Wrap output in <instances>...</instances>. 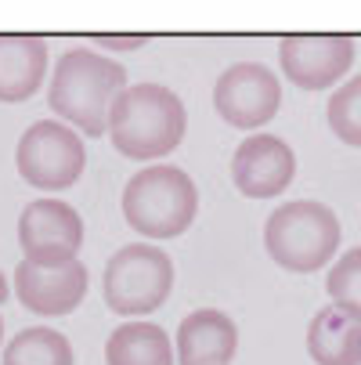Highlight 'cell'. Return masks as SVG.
<instances>
[{"instance_id":"obj_1","label":"cell","mask_w":361,"mask_h":365,"mask_svg":"<svg viewBox=\"0 0 361 365\" xmlns=\"http://www.w3.org/2000/svg\"><path fill=\"white\" fill-rule=\"evenodd\" d=\"M127 91V69L90 47H69L55 66L47 101L66 127L98 138L109 130L113 101Z\"/></svg>"},{"instance_id":"obj_2","label":"cell","mask_w":361,"mask_h":365,"mask_svg":"<svg viewBox=\"0 0 361 365\" xmlns=\"http://www.w3.org/2000/svg\"><path fill=\"white\" fill-rule=\"evenodd\" d=\"M184 101L159 83L127 87L109 113V138L127 160H163L184 138Z\"/></svg>"},{"instance_id":"obj_3","label":"cell","mask_w":361,"mask_h":365,"mask_svg":"<svg viewBox=\"0 0 361 365\" xmlns=\"http://www.w3.org/2000/svg\"><path fill=\"white\" fill-rule=\"evenodd\" d=\"M340 217L315 199L282 202L264 221V250L278 268L296 275L325 268L340 250Z\"/></svg>"},{"instance_id":"obj_4","label":"cell","mask_w":361,"mask_h":365,"mask_svg":"<svg viewBox=\"0 0 361 365\" xmlns=\"http://www.w3.org/2000/svg\"><path fill=\"white\" fill-rule=\"evenodd\" d=\"M199 214L195 181L170 163L137 170L123 188V217L145 239H177Z\"/></svg>"},{"instance_id":"obj_5","label":"cell","mask_w":361,"mask_h":365,"mask_svg":"<svg viewBox=\"0 0 361 365\" xmlns=\"http://www.w3.org/2000/svg\"><path fill=\"white\" fill-rule=\"evenodd\" d=\"M174 289V260L152 242H134L113 253L101 279L109 311L123 319H141L152 315L167 304Z\"/></svg>"},{"instance_id":"obj_6","label":"cell","mask_w":361,"mask_h":365,"mask_svg":"<svg viewBox=\"0 0 361 365\" xmlns=\"http://www.w3.org/2000/svg\"><path fill=\"white\" fill-rule=\"evenodd\" d=\"M15 167L26 185L40 192H62L80 181L87 167V148L73 127L62 120H36L22 138L15 152Z\"/></svg>"},{"instance_id":"obj_7","label":"cell","mask_w":361,"mask_h":365,"mask_svg":"<svg viewBox=\"0 0 361 365\" xmlns=\"http://www.w3.org/2000/svg\"><path fill=\"white\" fill-rule=\"evenodd\" d=\"M278 106H282V83L261 62H235L217 76L214 109L228 127L256 130L268 120H275Z\"/></svg>"},{"instance_id":"obj_8","label":"cell","mask_w":361,"mask_h":365,"mask_svg":"<svg viewBox=\"0 0 361 365\" xmlns=\"http://www.w3.org/2000/svg\"><path fill=\"white\" fill-rule=\"evenodd\" d=\"M19 246L26 260H36V264H69V260H80L83 221L62 199L26 202L19 217Z\"/></svg>"},{"instance_id":"obj_9","label":"cell","mask_w":361,"mask_h":365,"mask_svg":"<svg viewBox=\"0 0 361 365\" xmlns=\"http://www.w3.org/2000/svg\"><path fill=\"white\" fill-rule=\"evenodd\" d=\"M278 62L300 91H325L354 66V40L343 33H296L278 43Z\"/></svg>"},{"instance_id":"obj_10","label":"cell","mask_w":361,"mask_h":365,"mask_svg":"<svg viewBox=\"0 0 361 365\" xmlns=\"http://www.w3.org/2000/svg\"><path fill=\"white\" fill-rule=\"evenodd\" d=\"M87 268L83 260L69 264H36V260H19L15 268V297L26 311L40 319H62L83 304L87 297Z\"/></svg>"},{"instance_id":"obj_11","label":"cell","mask_w":361,"mask_h":365,"mask_svg":"<svg viewBox=\"0 0 361 365\" xmlns=\"http://www.w3.org/2000/svg\"><path fill=\"white\" fill-rule=\"evenodd\" d=\"M296 155L275 134H253L231 155V181L246 199H275L293 185Z\"/></svg>"},{"instance_id":"obj_12","label":"cell","mask_w":361,"mask_h":365,"mask_svg":"<svg viewBox=\"0 0 361 365\" xmlns=\"http://www.w3.org/2000/svg\"><path fill=\"white\" fill-rule=\"evenodd\" d=\"M177 361L181 365H228L239 351V329L217 307H199L177 329Z\"/></svg>"},{"instance_id":"obj_13","label":"cell","mask_w":361,"mask_h":365,"mask_svg":"<svg viewBox=\"0 0 361 365\" xmlns=\"http://www.w3.org/2000/svg\"><path fill=\"white\" fill-rule=\"evenodd\" d=\"M47 76V43L33 33H0V101H29Z\"/></svg>"},{"instance_id":"obj_14","label":"cell","mask_w":361,"mask_h":365,"mask_svg":"<svg viewBox=\"0 0 361 365\" xmlns=\"http://www.w3.org/2000/svg\"><path fill=\"white\" fill-rule=\"evenodd\" d=\"M307 354L318 365H361V315L325 304L307 326Z\"/></svg>"},{"instance_id":"obj_15","label":"cell","mask_w":361,"mask_h":365,"mask_svg":"<svg viewBox=\"0 0 361 365\" xmlns=\"http://www.w3.org/2000/svg\"><path fill=\"white\" fill-rule=\"evenodd\" d=\"M105 365H174V344L156 322H123L105 344Z\"/></svg>"},{"instance_id":"obj_16","label":"cell","mask_w":361,"mask_h":365,"mask_svg":"<svg viewBox=\"0 0 361 365\" xmlns=\"http://www.w3.org/2000/svg\"><path fill=\"white\" fill-rule=\"evenodd\" d=\"M73 344L66 333L33 326L15 333V340L4 347V365H73Z\"/></svg>"},{"instance_id":"obj_17","label":"cell","mask_w":361,"mask_h":365,"mask_svg":"<svg viewBox=\"0 0 361 365\" xmlns=\"http://www.w3.org/2000/svg\"><path fill=\"white\" fill-rule=\"evenodd\" d=\"M329 127L333 134L350 145V148H361V76L347 80L343 87L333 91L329 98Z\"/></svg>"},{"instance_id":"obj_18","label":"cell","mask_w":361,"mask_h":365,"mask_svg":"<svg viewBox=\"0 0 361 365\" xmlns=\"http://www.w3.org/2000/svg\"><path fill=\"white\" fill-rule=\"evenodd\" d=\"M325 289L336 307H347L354 315H361V246H354L340 260H333V268L325 275Z\"/></svg>"},{"instance_id":"obj_19","label":"cell","mask_w":361,"mask_h":365,"mask_svg":"<svg viewBox=\"0 0 361 365\" xmlns=\"http://www.w3.org/2000/svg\"><path fill=\"white\" fill-rule=\"evenodd\" d=\"M145 43L148 36H101V47H109V51H137Z\"/></svg>"},{"instance_id":"obj_20","label":"cell","mask_w":361,"mask_h":365,"mask_svg":"<svg viewBox=\"0 0 361 365\" xmlns=\"http://www.w3.org/2000/svg\"><path fill=\"white\" fill-rule=\"evenodd\" d=\"M11 297V289H8V279H4V272H0V304H4Z\"/></svg>"},{"instance_id":"obj_21","label":"cell","mask_w":361,"mask_h":365,"mask_svg":"<svg viewBox=\"0 0 361 365\" xmlns=\"http://www.w3.org/2000/svg\"><path fill=\"white\" fill-rule=\"evenodd\" d=\"M0 344H4V319H0Z\"/></svg>"}]
</instances>
